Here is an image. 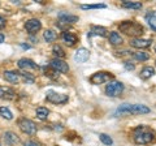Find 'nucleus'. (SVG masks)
Listing matches in <instances>:
<instances>
[{"label":"nucleus","mask_w":156,"mask_h":146,"mask_svg":"<svg viewBox=\"0 0 156 146\" xmlns=\"http://www.w3.org/2000/svg\"><path fill=\"white\" fill-rule=\"evenodd\" d=\"M133 140L138 145H147L155 140V132L146 125L136 126L133 132Z\"/></svg>","instance_id":"obj_1"},{"label":"nucleus","mask_w":156,"mask_h":146,"mask_svg":"<svg viewBox=\"0 0 156 146\" xmlns=\"http://www.w3.org/2000/svg\"><path fill=\"white\" fill-rule=\"evenodd\" d=\"M150 108L144 104H130V103H124L117 108V114L121 115H143L148 114Z\"/></svg>","instance_id":"obj_2"},{"label":"nucleus","mask_w":156,"mask_h":146,"mask_svg":"<svg viewBox=\"0 0 156 146\" xmlns=\"http://www.w3.org/2000/svg\"><path fill=\"white\" fill-rule=\"evenodd\" d=\"M120 30L125 34H128V35L139 38V35L143 33V26L134 21H125L120 25Z\"/></svg>","instance_id":"obj_3"},{"label":"nucleus","mask_w":156,"mask_h":146,"mask_svg":"<svg viewBox=\"0 0 156 146\" xmlns=\"http://www.w3.org/2000/svg\"><path fill=\"white\" fill-rule=\"evenodd\" d=\"M122 91H124V84L120 81H116V80L108 82V85L105 86V94L108 97H112V98L119 97Z\"/></svg>","instance_id":"obj_4"},{"label":"nucleus","mask_w":156,"mask_h":146,"mask_svg":"<svg viewBox=\"0 0 156 146\" xmlns=\"http://www.w3.org/2000/svg\"><path fill=\"white\" fill-rule=\"evenodd\" d=\"M46 99L53 104H64V103H66L69 98H68L66 94L56 93V91H53V90H50V91H47V94H46Z\"/></svg>","instance_id":"obj_5"},{"label":"nucleus","mask_w":156,"mask_h":146,"mask_svg":"<svg viewBox=\"0 0 156 146\" xmlns=\"http://www.w3.org/2000/svg\"><path fill=\"white\" fill-rule=\"evenodd\" d=\"M18 126L23 133H26L29 136H33L37 133V125L34 121L29 120V119H20L18 121Z\"/></svg>","instance_id":"obj_6"},{"label":"nucleus","mask_w":156,"mask_h":146,"mask_svg":"<svg viewBox=\"0 0 156 146\" xmlns=\"http://www.w3.org/2000/svg\"><path fill=\"white\" fill-rule=\"evenodd\" d=\"M111 78H113V75L109 72H96L90 77V82L94 85H100L104 82H109Z\"/></svg>","instance_id":"obj_7"},{"label":"nucleus","mask_w":156,"mask_h":146,"mask_svg":"<svg viewBox=\"0 0 156 146\" xmlns=\"http://www.w3.org/2000/svg\"><path fill=\"white\" fill-rule=\"evenodd\" d=\"M50 67L52 68L55 72H61V73H68V71H69V65L66 64V63L64 60L61 59H52L50 61Z\"/></svg>","instance_id":"obj_8"},{"label":"nucleus","mask_w":156,"mask_h":146,"mask_svg":"<svg viewBox=\"0 0 156 146\" xmlns=\"http://www.w3.org/2000/svg\"><path fill=\"white\" fill-rule=\"evenodd\" d=\"M77 21H78V17L77 16L60 13V16H58V21H57V25H58V27H62L64 25H70V24H74Z\"/></svg>","instance_id":"obj_9"},{"label":"nucleus","mask_w":156,"mask_h":146,"mask_svg":"<svg viewBox=\"0 0 156 146\" xmlns=\"http://www.w3.org/2000/svg\"><path fill=\"white\" fill-rule=\"evenodd\" d=\"M90 57V51L87 50V48H78V50L76 51L74 53V61L80 63V64H82V63H86L87 60H89Z\"/></svg>","instance_id":"obj_10"},{"label":"nucleus","mask_w":156,"mask_h":146,"mask_svg":"<svg viewBox=\"0 0 156 146\" xmlns=\"http://www.w3.org/2000/svg\"><path fill=\"white\" fill-rule=\"evenodd\" d=\"M41 27H42V24L39 20H37V18H30V20L26 21V24H25L26 31H29L30 34H35L37 31L41 30Z\"/></svg>","instance_id":"obj_11"},{"label":"nucleus","mask_w":156,"mask_h":146,"mask_svg":"<svg viewBox=\"0 0 156 146\" xmlns=\"http://www.w3.org/2000/svg\"><path fill=\"white\" fill-rule=\"evenodd\" d=\"M152 39H143V38H133L130 39V46L135 48H147L151 46Z\"/></svg>","instance_id":"obj_12"},{"label":"nucleus","mask_w":156,"mask_h":146,"mask_svg":"<svg viewBox=\"0 0 156 146\" xmlns=\"http://www.w3.org/2000/svg\"><path fill=\"white\" fill-rule=\"evenodd\" d=\"M18 68L22 71H27V69H38V65L34 63L31 59H26V57H22V59L18 60Z\"/></svg>","instance_id":"obj_13"},{"label":"nucleus","mask_w":156,"mask_h":146,"mask_svg":"<svg viewBox=\"0 0 156 146\" xmlns=\"http://www.w3.org/2000/svg\"><path fill=\"white\" fill-rule=\"evenodd\" d=\"M0 98L3 99H14L16 98V91L9 86H0Z\"/></svg>","instance_id":"obj_14"},{"label":"nucleus","mask_w":156,"mask_h":146,"mask_svg":"<svg viewBox=\"0 0 156 146\" xmlns=\"http://www.w3.org/2000/svg\"><path fill=\"white\" fill-rule=\"evenodd\" d=\"M62 41H64L68 46H74L77 41H78V38L76 34H73V33H69V31H64L62 33Z\"/></svg>","instance_id":"obj_15"},{"label":"nucleus","mask_w":156,"mask_h":146,"mask_svg":"<svg viewBox=\"0 0 156 146\" xmlns=\"http://www.w3.org/2000/svg\"><path fill=\"white\" fill-rule=\"evenodd\" d=\"M4 78L11 84H17L20 81V73L17 72H12V71H5L4 72Z\"/></svg>","instance_id":"obj_16"},{"label":"nucleus","mask_w":156,"mask_h":146,"mask_svg":"<svg viewBox=\"0 0 156 146\" xmlns=\"http://www.w3.org/2000/svg\"><path fill=\"white\" fill-rule=\"evenodd\" d=\"M109 43L112 46H120V45H122L124 43V39L117 31H111V34H109Z\"/></svg>","instance_id":"obj_17"},{"label":"nucleus","mask_w":156,"mask_h":146,"mask_svg":"<svg viewBox=\"0 0 156 146\" xmlns=\"http://www.w3.org/2000/svg\"><path fill=\"white\" fill-rule=\"evenodd\" d=\"M108 34V30L103 26H94L91 29V31L89 33V38L92 35H98V37H107Z\"/></svg>","instance_id":"obj_18"},{"label":"nucleus","mask_w":156,"mask_h":146,"mask_svg":"<svg viewBox=\"0 0 156 146\" xmlns=\"http://www.w3.org/2000/svg\"><path fill=\"white\" fill-rule=\"evenodd\" d=\"M155 75V68H152V67H144L142 71H140V73H139V77L142 80H148V78H151Z\"/></svg>","instance_id":"obj_19"},{"label":"nucleus","mask_w":156,"mask_h":146,"mask_svg":"<svg viewBox=\"0 0 156 146\" xmlns=\"http://www.w3.org/2000/svg\"><path fill=\"white\" fill-rule=\"evenodd\" d=\"M4 140H5V142L8 145H16L20 142V137L13 132H7L4 134Z\"/></svg>","instance_id":"obj_20"},{"label":"nucleus","mask_w":156,"mask_h":146,"mask_svg":"<svg viewBox=\"0 0 156 146\" xmlns=\"http://www.w3.org/2000/svg\"><path fill=\"white\" fill-rule=\"evenodd\" d=\"M48 115H50V110L46 107H38L37 108V118L39 120H47Z\"/></svg>","instance_id":"obj_21"},{"label":"nucleus","mask_w":156,"mask_h":146,"mask_svg":"<svg viewBox=\"0 0 156 146\" xmlns=\"http://www.w3.org/2000/svg\"><path fill=\"white\" fill-rule=\"evenodd\" d=\"M146 21H147L150 27L156 31V13H148L146 16Z\"/></svg>","instance_id":"obj_22"},{"label":"nucleus","mask_w":156,"mask_h":146,"mask_svg":"<svg viewBox=\"0 0 156 146\" xmlns=\"http://www.w3.org/2000/svg\"><path fill=\"white\" fill-rule=\"evenodd\" d=\"M122 7L128 9H140L142 8V3L139 2H122Z\"/></svg>","instance_id":"obj_23"},{"label":"nucleus","mask_w":156,"mask_h":146,"mask_svg":"<svg viewBox=\"0 0 156 146\" xmlns=\"http://www.w3.org/2000/svg\"><path fill=\"white\" fill-rule=\"evenodd\" d=\"M52 52H53V55L56 56V59H62V57H65V51L62 50L61 46H58V45L53 46Z\"/></svg>","instance_id":"obj_24"},{"label":"nucleus","mask_w":156,"mask_h":146,"mask_svg":"<svg viewBox=\"0 0 156 146\" xmlns=\"http://www.w3.org/2000/svg\"><path fill=\"white\" fill-rule=\"evenodd\" d=\"M134 57L138 61H146V60H148L150 59V53L147 52H142V51H138V52H134L133 53Z\"/></svg>","instance_id":"obj_25"},{"label":"nucleus","mask_w":156,"mask_h":146,"mask_svg":"<svg viewBox=\"0 0 156 146\" xmlns=\"http://www.w3.org/2000/svg\"><path fill=\"white\" fill-rule=\"evenodd\" d=\"M0 115H2L4 119H7V120H12L13 119V114L9 111V108H7V107H0Z\"/></svg>","instance_id":"obj_26"},{"label":"nucleus","mask_w":156,"mask_h":146,"mask_svg":"<svg viewBox=\"0 0 156 146\" xmlns=\"http://www.w3.org/2000/svg\"><path fill=\"white\" fill-rule=\"evenodd\" d=\"M43 37H44V39H46V42H53L56 39V33L53 31V30H46L44 31V34H43Z\"/></svg>","instance_id":"obj_27"},{"label":"nucleus","mask_w":156,"mask_h":146,"mask_svg":"<svg viewBox=\"0 0 156 146\" xmlns=\"http://www.w3.org/2000/svg\"><path fill=\"white\" fill-rule=\"evenodd\" d=\"M99 138H100V141L103 142L104 145H107V146H111L112 144H113V140H112L108 134H105V133H100L99 134Z\"/></svg>","instance_id":"obj_28"},{"label":"nucleus","mask_w":156,"mask_h":146,"mask_svg":"<svg viewBox=\"0 0 156 146\" xmlns=\"http://www.w3.org/2000/svg\"><path fill=\"white\" fill-rule=\"evenodd\" d=\"M105 7V4H83V5H81L82 9H103Z\"/></svg>","instance_id":"obj_29"},{"label":"nucleus","mask_w":156,"mask_h":146,"mask_svg":"<svg viewBox=\"0 0 156 146\" xmlns=\"http://www.w3.org/2000/svg\"><path fill=\"white\" fill-rule=\"evenodd\" d=\"M23 146H42L39 142H37V141H33V140H30V141H26L25 144H23Z\"/></svg>","instance_id":"obj_30"},{"label":"nucleus","mask_w":156,"mask_h":146,"mask_svg":"<svg viewBox=\"0 0 156 146\" xmlns=\"http://www.w3.org/2000/svg\"><path fill=\"white\" fill-rule=\"evenodd\" d=\"M125 68H126L128 71H134L135 65L133 64V63H130V61H125Z\"/></svg>","instance_id":"obj_31"},{"label":"nucleus","mask_w":156,"mask_h":146,"mask_svg":"<svg viewBox=\"0 0 156 146\" xmlns=\"http://www.w3.org/2000/svg\"><path fill=\"white\" fill-rule=\"evenodd\" d=\"M4 26H5V18L0 14V29H3Z\"/></svg>","instance_id":"obj_32"},{"label":"nucleus","mask_w":156,"mask_h":146,"mask_svg":"<svg viewBox=\"0 0 156 146\" xmlns=\"http://www.w3.org/2000/svg\"><path fill=\"white\" fill-rule=\"evenodd\" d=\"M4 39H5V37H4V34L0 33V43H3V42H4Z\"/></svg>","instance_id":"obj_33"},{"label":"nucleus","mask_w":156,"mask_h":146,"mask_svg":"<svg viewBox=\"0 0 156 146\" xmlns=\"http://www.w3.org/2000/svg\"><path fill=\"white\" fill-rule=\"evenodd\" d=\"M56 146H57V145H56Z\"/></svg>","instance_id":"obj_34"}]
</instances>
